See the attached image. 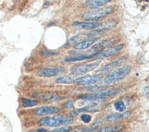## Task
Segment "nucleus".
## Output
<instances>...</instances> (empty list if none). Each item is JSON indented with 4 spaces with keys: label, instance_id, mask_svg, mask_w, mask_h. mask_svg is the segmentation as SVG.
Masks as SVG:
<instances>
[{
    "label": "nucleus",
    "instance_id": "nucleus-1",
    "mask_svg": "<svg viewBox=\"0 0 149 132\" xmlns=\"http://www.w3.org/2000/svg\"><path fill=\"white\" fill-rule=\"evenodd\" d=\"M114 11V8L112 6H104L93 9L87 11L82 15V18L88 21H98L102 19Z\"/></svg>",
    "mask_w": 149,
    "mask_h": 132
},
{
    "label": "nucleus",
    "instance_id": "nucleus-2",
    "mask_svg": "<svg viewBox=\"0 0 149 132\" xmlns=\"http://www.w3.org/2000/svg\"><path fill=\"white\" fill-rule=\"evenodd\" d=\"M73 122L72 118L63 115L51 116L42 118L38 121L41 126L46 127H57L61 125H67Z\"/></svg>",
    "mask_w": 149,
    "mask_h": 132
},
{
    "label": "nucleus",
    "instance_id": "nucleus-3",
    "mask_svg": "<svg viewBox=\"0 0 149 132\" xmlns=\"http://www.w3.org/2000/svg\"><path fill=\"white\" fill-rule=\"evenodd\" d=\"M132 68L129 65H124L116 68L104 78V82L107 85L119 82L125 78L131 71Z\"/></svg>",
    "mask_w": 149,
    "mask_h": 132
},
{
    "label": "nucleus",
    "instance_id": "nucleus-4",
    "mask_svg": "<svg viewBox=\"0 0 149 132\" xmlns=\"http://www.w3.org/2000/svg\"><path fill=\"white\" fill-rule=\"evenodd\" d=\"M125 91V89L118 88L114 89H109L104 91L97 92L92 94H83L80 96V98L84 99L86 101H100L101 100L105 99L106 98L115 96L119 93H123Z\"/></svg>",
    "mask_w": 149,
    "mask_h": 132
},
{
    "label": "nucleus",
    "instance_id": "nucleus-5",
    "mask_svg": "<svg viewBox=\"0 0 149 132\" xmlns=\"http://www.w3.org/2000/svg\"><path fill=\"white\" fill-rule=\"evenodd\" d=\"M101 63V60H100L93 63L74 66L70 69V74L75 76L84 75L96 69L100 65Z\"/></svg>",
    "mask_w": 149,
    "mask_h": 132
},
{
    "label": "nucleus",
    "instance_id": "nucleus-6",
    "mask_svg": "<svg viewBox=\"0 0 149 132\" xmlns=\"http://www.w3.org/2000/svg\"><path fill=\"white\" fill-rule=\"evenodd\" d=\"M102 76V74H96L93 75H86L75 79L73 83L80 86H90L98 82Z\"/></svg>",
    "mask_w": 149,
    "mask_h": 132
},
{
    "label": "nucleus",
    "instance_id": "nucleus-7",
    "mask_svg": "<svg viewBox=\"0 0 149 132\" xmlns=\"http://www.w3.org/2000/svg\"><path fill=\"white\" fill-rule=\"evenodd\" d=\"M116 39L113 37L104 39L94 44L87 52L94 53L99 50H104V49H105V48H107L113 45L116 42Z\"/></svg>",
    "mask_w": 149,
    "mask_h": 132
},
{
    "label": "nucleus",
    "instance_id": "nucleus-8",
    "mask_svg": "<svg viewBox=\"0 0 149 132\" xmlns=\"http://www.w3.org/2000/svg\"><path fill=\"white\" fill-rule=\"evenodd\" d=\"M126 60V57L125 56H122L117 59L111 61V63H108V64L104 65V67L97 69L95 71L96 72H98V74H102V73H106L108 72L111 71L113 69H115L120 65H122L123 63H124Z\"/></svg>",
    "mask_w": 149,
    "mask_h": 132
},
{
    "label": "nucleus",
    "instance_id": "nucleus-9",
    "mask_svg": "<svg viewBox=\"0 0 149 132\" xmlns=\"http://www.w3.org/2000/svg\"><path fill=\"white\" fill-rule=\"evenodd\" d=\"M65 71L63 67L55 68H44L38 70V75L40 77H52L62 74Z\"/></svg>",
    "mask_w": 149,
    "mask_h": 132
},
{
    "label": "nucleus",
    "instance_id": "nucleus-10",
    "mask_svg": "<svg viewBox=\"0 0 149 132\" xmlns=\"http://www.w3.org/2000/svg\"><path fill=\"white\" fill-rule=\"evenodd\" d=\"M99 101H94L93 104L84 106L81 108H79L75 110L72 111L70 112L72 117H75L81 112H95L100 110V107L98 105Z\"/></svg>",
    "mask_w": 149,
    "mask_h": 132
},
{
    "label": "nucleus",
    "instance_id": "nucleus-11",
    "mask_svg": "<svg viewBox=\"0 0 149 132\" xmlns=\"http://www.w3.org/2000/svg\"><path fill=\"white\" fill-rule=\"evenodd\" d=\"M100 23L97 21L86 22L74 21L72 24V27L77 30H93L100 26Z\"/></svg>",
    "mask_w": 149,
    "mask_h": 132
},
{
    "label": "nucleus",
    "instance_id": "nucleus-12",
    "mask_svg": "<svg viewBox=\"0 0 149 132\" xmlns=\"http://www.w3.org/2000/svg\"><path fill=\"white\" fill-rule=\"evenodd\" d=\"M60 108L56 106H42L35 111V115L37 116H41L47 115L56 113L60 111Z\"/></svg>",
    "mask_w": 149,
    "mask_h": 132
},
{
    "label": "nucleus",
    "instance_id": "nucleus-13",
    "mask_svg": "<svg viewBox=\"0 0 149 132\" xmlns=\"http://www.w3.org/2000/svg\"><path fill=\"white\" fill-rule=\"evenodd\" d=\"M89 38H90L87 33H80V34H77L71 37L68 40V41L64 45V47L69 48L72 46H74V45Z\"/></svg>",
    "mask_w": 149,
    "mask_h": 132
},
{
    "label": "nucleus",
    "instance_id": "nucleus-14",
    "mask_svg": "<svg viewBox=\"0 0 149 132\" xmlns=\"http://www.w3.org/2000/svg\"><path fill=\"white\" fill-rule=\"evenodd\" d=\"M102 52H103V50H99V51H97V52H95L94 53H90V54H81V55H79V56L68 57H66V58L64 59L63 62L69 63V62L79 61L90 59V58H93V57H95L96 56H98L99 54H100Z\"/></svg>",
    "mask_w": 149,
    "mask_h": 132
},
{
    "label": "nucleus",
    "instance_id": "nucleus-15",
    "mask_svg": "<svg viewBox=\"0 0 149 132\" xmlns=\"http://www.w3.org/2000/svg\"><path fill=\"white\" fill-rule=\"evenodd\" d=\"M123 47V43H119L116 46H114L107 50L101 52L100 54H99L97 57V59H102L104 58H107L108 57H110L111 56H113L116 53H118L119 50H120Z\"/></svg>",
    "mask_w": 149,
    "mask_h": 132
},
{
    "label": "nucleus",
    "instance_id": "nucleus-16",
    "mask_svg": "<svg viewBox=\"0 0 149 132\" xmlns=\"http://www.w3.org/2000/svg\"><path fill=\"white\" fill-rule=\"evenodd\" d=\"M131 115L130 111H125L120 113H113L106 116L104 119L108 122H114L119 120H123L127 118Z\"/></svg>",
    "mask_w": 149,
    "mask_h": 132
},
{
    "label": "nucleus",
    "instance_id": "nucleus-17",
    "mask_svg": "<svg viewBox=\"0 0 149 132\" xmlns=\"http://www.w3.org/2000/svg\"><path fill=\"white\" fill-rule=\"evenodd\" d=\"M100 37H94L83 41L73 46L74 49L76 50H84L88 48L94 43H96L100 39Z\"/></svg>",
    "mask_w": 149,
    "mask_h": 132
},
{
    "label": "nucleus",
    "instance_id": "nucleus-18",
    "mask_svg": "<svg viewBox=\"0 0 149 132\" xmlns=\"http://www.w3.org/2000/svg\"><path fill=\"white\" fill-rule=\"evenodd\" d=\"M65 97L62 96H58L56 94H46L41 95L40 98L47 102H55L60 101L63 100Z\"/></svg>",
    "mask_w": 149,
    "mask_h": 132
},
{
    "label": "nucleus",
    "instance_id": "nucleus-19",
    "mask_svg": "<svg viewBox=\"0 0 149 132\" xmlns=\"http://www.w3.org/2000/svg\"><path fill=\"white\" fill-rule=\"evenodd\" d=\"M112 0H87L85 2L86 5L91 9H95L100 8L108 3L110 2Z\"/></svg>",
    "mask_w": 149,
    "mask_h": 132
},
{
    "label": "nucleus",
    "instance_id": "nucleus-20",
    "mask_svg": "<svg viewBox=\"0 0 149 132\" xmlns=\"http://www.w3.org/2000/svg\"><path fill=\"white\" fill-rule=\"evenodd\" d=\"M123 129V126L121 125H115L108 127H105L101 128L95 131H92L91 132H118L120 131Z\"/></svg>",
    "mask_w": 149,
    "mask_h": 132
},
{
    "label": "nucleus",
    "instance_id": "nucleus-21",
    "mask_svg": "<svg viewBox=\"0 0 149 132\" xmlns=\"http://www.w3.org/2000/svg\"><path fill=\"white\" fill-rule=\"evenodd\" d=\"M74 78L69 75L61 76L55 79V82L59 84H69L74 82Z\"/></svg>",
    "mask_w": 149,
    "mask_h": 132
},
{
    "label": "nucleus",
    "instance_id": "nucleus-22",
    "mask_svg": "<svg viewBox=\"0 0 149 132\" xmlns=\"http://www.w3.org/2000/svg\"><path fill=\"white\" fill-rule=\"evenodd\" d=\"M101 125V123L100 122H98L94 123L92 125L77 129L72 132H90V131L94 130L95 129L98 128Z\"/></svg>",
    "mask_w": 149,
    "mask_h": 132
},
{
    "label": "nucleus",
    "instance_id": "nucleus-23",
    "mask_svg": "<svg viewBox=\"0 0 149 132\" xmlns=\"http://www.w3.org/2000/svg\"><path fill=\"white\" fill-rule=\"evenodd\" d=\"M22 104L24 107H33L37 105L38 101L37 100L23 98L22 99Z\"/></svg>",
    "mask_w": 149,
    "mask_h": 132
},
{
    "label": "nucleus",
    "instance_id": "nucleus-24",
    "mask_svg": "<svg viewBox=\"0 0 149 132\" xmlns=\"http://www.w3.org/2000/svg\"><path fill=\"white\" fill-rule=\"evenodd\" d=\"M114 108L117 111L119 112H122L125 111L126 108V105L123 101H118L115 103Z\"/></svg>",
    "mask_w": 149,
    "mask_h": 132
},
{
    "label": "nucleus",
    "instance_id": "nucleus-25",
    "mask_svg": "<svg viewBox=\"0 0 149 132\" xmlns=\"http://www.w3.org/2000/svg\"><path fill=\"white\" fill-rule=\"evenodd\" d=\"M72 127L71 126H62L61 127H58L52 130L49 131V132H69L72 130Z\"/></svg>",
    "mask_w": 149,
    "mask_h": 132
},
{
    "label": "nucleus",
    "instance_id": "nucleus-26",
    "mask_svg": "<svg viewBox=\"0 0 149 132\" xmlns=\"http://www.w3.org/2000/svg\"><path fill=\"white\" fill-rule=\"evenodd\" d=\"M81 120L84 123H88L91 121V116L89 114L83 113L80 116Z\"/></svg>",
    "mask_w": 149,
    "mask_h": 132
},
{
    "label": "nucleus",
    "instance_id": "nucleus-27",
    "mask_svg": "<svg viewBox=\"0 0 149 132\" xmlns=\"http://www.w3.org/2000/svg\"><path fill=\"white\" fill-rule=\"evenodd\" d=\"M74 101L73 100L67 101L66 102H65L64 105L66 108H72L74 106Z\"/></svg>",
    "mask_w": 149,
    "mask_h": 132
},
{
    "label": "nucleus",
    "instance_id": "nucleus-28",
    "mask_svg": "<svg viewBox=\"0 0 149 132\" xmlns=\"http://www.w3.org/2000/svg\"><path fill=\"white\" fill-rule=\"evenodd\" d=\"M41 54L44 56H54L56 54V53L55 52H48V51H42L41 52Z\"/></svg>",
    "mask_w": 149,
    "mask_h": 132
},
{
    "label": "nucleus",
    "instance_id": "nucleus-29",
    "mask_svg": "<svg viewBox=\"0 0 149 132\" xmlns=\"http://www.w3.org/2000/svg\"><path fill=\"white\" fill-rule=\"evenodd\" d=\"M36 132H48V131L45 128H40L36 130Z\"/></svg>",
    "mask_w": 149,
    "mask_h": 132
},
{
    "label": "nucleus",
    "instance_id": "nucleus-30",
    "mask_svg": "<svg viewBox=\"0 0 149 132\" xmlns=\"http://www.w3.org/2000/svg\"><path fill=\"white\" fill-rule=\"evenodd\" d=\"M134 1H136V0H134Z\"/></svg>",
    "mask_w": 149,
    "mask_h": 132
}]
</instances>
